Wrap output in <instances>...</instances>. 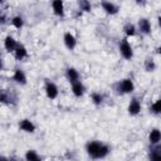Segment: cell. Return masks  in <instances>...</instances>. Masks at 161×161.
Returning <instances> with one entry per match:
<instances>
[{
	"mask_svg": "<svg viewBox=\"0 0 161 161\" xmlns=\"http://www.w3.org/2000/svg\"><path fill=\"white\" fill-rule=\"evenodd\" d=\"M86 151L91 158L101 160V158H104L106 156H108L111 150L107 145H104L101 141H91L86 145Z\"/></svg>",
	"mask_w": 161,
	"mask_h": 161,
	"instance_id": "1",
	"label": "cell"
},
{
	"mask_svg": "<svg viewBox=\"0 0 161 161\" xmlns=\"http://www.w3.org/2000/svg\"><path fill=\"white\" fill-rule=\"evenodd\" d=\"M114 91L117 94H130L135 91V83L131 78H125L114 84Z\"/></svg>",
	"mask_w": 161,
	"mask_h": 161,
	"instance_id": "2",
	"label": "cell"
},
{
	"mask_svg": "<svg viewBox=\"0 0 161 161\" xmlns=\"http://www.w3.org/2000/svg\"><path fill=\"white\" fill-rule=\"evenodd\" d=\"M118 50L121 53V55L126 59V60H131L133 58V49L131 47V44L128 43L127 38L121 39V42L118 43Z\"/></svg>",
	"mask_w": 161,
	"mask_h": 161,
	"instance_id": "3",
	"label": "cell"
},
{
	"mask_svg": "<svg viewBox=\"0 0 161 161\" xmlns=\"http://www.w3.org/2000/svg\"><path fill=\"white\" fill-rule=\"evenodd\" d=\"M44 91H45V96L49 99H55L58 97V94H59V89H58L57 84L54 82H50V80H47L45 82Z\"/></svg>",
	"mask_w": 161,
	"mask_h": 161,
	"instance_id": "4",
	"label": "cell"
},
{
	"mask_svg": "<svg viewBox=\"0 0 161 161\" xmlns=\"http://www.w3.org/2000/svg\"><path fill=\"white\" fill-rule=\"evenodd\" d=\"M63 42H64V45L68 50H74L75 47H77V38L74 36L73 33L70 31H65L64 35H63Z\"/></svg>",
	"mask_w": 161,
	"mask_h": 161,
	"instance_id": "5",
	"label": "cell"
},
{
	"mask_svg": "<svg viewBox=\"0 0 161 161\" xmlns=\"http://www.w3.org/2000/svg\"><path fill=\"white\" fill-rule=\"evenodd\" d=\"M127 111H128V114L130 116H137L141 112V102H140V99L136 98V97H133L130 101V103H128Z\"/></svg>",
	"mask_w": 161,
	"mask_h": 161,
	"instance_id": "6",
	"label": "cell"
},
{
	"mask_svg": "<svg viewBox=\"0 0 161 161\" xmlns=\"http://www.w3.org/2000/svg\"><path fill=\"white\" fill-rule=\"evenodd\" d=\"M137 26H138V30L141 34H143V35L151 34V23L147 18H141L137 23Z\"/></svg>",
	"mask_w": 161,
	"mask_h": 161,
	"instance_id": "7",
	"label": "cell"
},
{
	"mask_svg": "<svg viewBox=\"0 0 161 161\" xmlns=\"http://www.w3.org/2000/svg\"><path fill=\"white\" fill-rule=\"evenodd\" d=\"M101 6L104 10V13L108 14V15H116L119 11L118 5L114 4V3H111V1H102L101 3Z\"/></svg>",
	"mask_w": 161,
	"mask_h": 161,
	"instance_id": "8",
	"label": "cell"
},
{
	"mask_svg": "<svg viewBox=\"0 0 161 161\" xmlns=\"http://www.w3.org/2000/svg\"><path fill=\"white\" fill-rule=\"evenodd\" d=\"M52 9H53V14L58 18H63L65 11H64V3L62 0H54L52 1Z\"/></svg>",
	"mask_w": 161,
	"mask_h": 161,
	"instance_id": "9",
	"label": "cell"
},
{
	"mask_svg": "<svg viewBox=\"0 0 161 161\" xmlns=\"http://www.w3.org/2000/svg\"><path fill=\"white\" fill-rule=\"evenodd\" d=\"M19 128H20L21 131L26 132V133H34L35 130H36L35 125H34L30 119H28V118H23V119L19 122Z\"/></svg>",
	"mask_w": 161,
	"mask_h": 161,
	"instance_id": "10",
	"label": "cell"
},
{
	"mask_svg": "<svg viewBox=\"0 0 161 161\" xmlns=\"http://www.w3.org/2000/svg\"><path fill=\"white\" fill-rule=\"evenodd\" d=\"M148 161H161V143L152 145L148 152Z\"/></svg>",
	"mask_w": 161,
	"mask_h": 161,
	"instance_id": "11",
	"label": "cell"
},
{
	"mask_svg": "<svg viewBox=\"0 0 161 161\" xmlns=\"http://www.w3.org/2000/svg\"><path fill=\"white\" fill-rule=\"evenodd\" d=\"M18 45H19V43L15 40L14 36H11V35L5 36V39H4V48H5L6 52H9V53H14Z\"/></svg>",
	"mask_w": 161,
	"mask_h": 161,
	"instance_id": "12",
	"label": "cell"
},
{
	"mask_svg": "<svg viewBox=\"0 0 161 161\" xmlns=\"http://www.w3.org/2000/svg\"><path fill=\"white\" fill-rule=\"evenodd\" d=\"M65 78H67V80H68L70 84H74V83L79 82V73H78V70H77L75 68L69 67V68H67V70H65Z\"/></svg>",
	"mask_w": 161,
	"mask_h": 161,
	"instance_id": "13",
	"label": "cell"
},
{
	"mask_svg": "<svg viewBox=\"0 0 161 161\" xmlns=\"http://www.w3.org/2000/svg\"><path fill=\"white\" fill-rule=\"evenodd\" d=\"M11 78H13V80H14L15 83H18V84H20V86H25V84H26V75H25L24 70H21L20 68H16V69L14 70Z\"/></svg>",
	"mask_w": 161,
	"mask_h": 161,
	"instance_id": "14",
	"label": "cell"
},
{
	"mask_svg": "<svg viewBox=\"0 0 161 161\" xmlns=\"http://www.w3.org/2000/svg\"><path fill=\"white\" fill-rule=\"evenodd\" d=\"M148 142L151 145L161 143V131L158 128H152L148 133Z\"/></svg>",
	"mask_w": 161,
	"mask_h": 161,
	"instance_id": "15",
	"label": "cell"
},
{
	"mask_svg": "<svg viewBox=\"0 0 161 161\" xmlns=\"http://www.w3.org/2000/svg\"><path fill=\"white\" fill-rule=\"evenodd\" d=\"M72 93H73L74 97L80 98V97L86 93V87H84V84H83L80 80L77 82V83H74V84H72Z\"/></svg>",
	"mask_w": 161,
	"mask_h": 161,
	"instance_id": "16",
	"label": "cell"
},
{
	"mask_svg": "<svg viewBox=\"0 0 161 161\" xmlns=\"http://www.w3.org/2000/svg\"><path fill=\"white\" fill-rule=\"evenodd\" d=\"M14 57H15L16 60H23V59H25L28 57V50H26L24 44H19L16 47V49L14 52Z\"/></svg>",
	"mask_w": 161,
	"mask_h": 161,
	"instance_id": "17",
	"label": "cell"
},
{
	"mask_svg": "<svg viewBox=\"0 0 161 161\" xmlns=\"http://www.w3.org/2000/svg\"><path fill=\"white\" fill-rule=\"evenodd\" d=\"M14 101H15V97L11 94V92H8L5 89L1 91V93H0V102L3 104H11Z\"/></svg>",
	"mask_w": 161,
	"mask_h": 161,
	"instance_id": "18",
	"label": "cell"
},
{
	"mask_svg": "<svg viewBox=\"0 0 161 161\" xmlns=\"http://www.w3.org/2000/svg\"><path fill=\"white\" fill-rule=\"evenodd\" d=\"M123 33L126 34L127 38H131V36H135V35H136L137 29H136L135 24H132V23H127V24H125V26H123Z\"/></svg>",
	"mask_w": 161,
	"mask_h": 161,
	"instance_id": "19",
	"label": "cell"
},
{
	"mask_svg": "<svg viewBox=\"0 0 161 161\" xmlns=\"http://www.w3.org/2000/svg\"><path fill=\"white\" fill-rule=\"evenodd\" d=\"M143 68H145V70H146L147 73L155 72V69H156V63H155V60H153L151 57H147V58L145 59V62H143Z\"/></svg>",
	"mask_w": 161,
	"mask_h": 161,
	"instance_id": "20",
	"label": "cell"
},
{
	"mask_svg": "<svg viewBox=\"0 0 161 161\" xmlns=\"http://www.w3.org/2000/svg\"><path fill=\"white\" fill-rule=\"evenodd\" d=\"M91 101H92V103L94 106H101L103 103V101H104V97L99 92H92L91 93Z\"/></svg>",
	"mask_w": 161,
	"mask_h": 161,
	"instance_id": "21",
	"label": "cell"
},
{
	"mask_svg": "<svg viewBox=\"0 0 161 161\" xmlns=\"http://www.w3.org/2000/svg\"><path fill=\"white\" fill-rule=\"evenodd\" d=\"M11 25L15 28V29H21L23 26H24V19H23V16H20V15H15V16H13L11 18Z\"/></svg>",
	"mask_w": 161,
	"mask_h": 161,
	"instance_id": "22",
	"label": "cell"
},
{
	"mask_svg": "<svg viewBox=\"0 0 161 161\" xmlns=\"http://www.w3.org/2000/svg\"><path fill=\"white\" fill-rule=\"evenodd\" d=\"M150 112H151L152 114H156V116L161 114V98H158L157 101H155V102L150 106Z\"/></svg>",
	"mask_w": 161,
	"mask_h": 161,
	"instance_id": "23",
	"label": "cell"
},
{
	"mask_svg": "<svg viewBox=\"0 0 161 161\" xmlns=\"http://www.w3.org/2000/svg\"><path fill=\"white\" fill-rule=\"evenodd\" d=\"M78 6H79V11H84V13H89L92 10V4L87 0H80L78 1Z\"/></svg>",
	"mask_w": 161,
	"mask_h": 161,
	"instance_id": "24",
	"label": "cell"
},
{
	"mask_svg": "<svg viewBox=\"0 0 161 161\" xmlns=\"http://www.w3.org/2000/svg\"><path fill=\"white\" fill-rule=\"evenodd\" d=\"M25 160H26V161H38V160H40V158H39V155L36 153V151H34V150H28V151L25 152Z\"/></svg>",
	"mask_w": 161,
	"mask_h": 161,
	"instance_id": "25",
	"label": "cell"
},
{
	"mask_svg": "<svg viewBox=\"0 0 161 161\" xmlns=\"http://www.w3.org/2000/svg\"><path fill=\"white\" fill-rule=\"evenodd\" d=\"M0 24L1 25L6 24V14L4 11H1V14H0Z\"/></svg>",
	"mask_w": 161,
	"mask_h": 161,
	"instance_id": "26",
	"label": "cell"
},
{
	"mask_svg": "<svg viewBox=\"0 0 161 161\" xmlns=\"http://www.w3.org/2000/svg\"><path fill=\"white\" fill-rule=\"evenodd\" d=\"M0 161H10V160H9V157H5V156H1V157H0Z\"/></svg>",
	"mask_w": 161,
	"mask_h": 161,
	"instance_id": "27",
	"label": "cell"
},
{
	"mask_svg": "<svg viewBox=\"0 0 161 161\" xmlns=\"http://www.w3.org/2000/svg\"><path fill=\"white\" fill-rule=\"evenodd\" d=\"M156 52H157V54H160V55H161V45L156 48Z\"/></svg>",
	"mask_w": 161,
	"mask_h": 161,
	"instance_id": "28",
	"label": "cell"
},
{
	"mask_svg": "<svg viewBox=\"0 0 161 161\" xmlns=\"http://www.w3.org/2000/svg\"><path fill=\"white\" fill-rule=\"evenodd\" d=\"M157 23H158V26L161 28V15H160V16L157 18Z\"/></svg>",
	"mask_w": 161,
	"mask_h": 161,
	"instance_id": "29",
	"label": "cell"
},
{
	"mask_svg": "<svg viewBox=\"0 0 161 161\" xmlns=\"http://www.w3.org/2000/svg\"><path fill=\"white\" fill-rule=\"evenodd\" d=\"M9 160H10V161H19L16 157H9Z\"/></svg>",
	"mask_w": 161,
	"mask_h": 161,
	"instance_id": "30",
	"label": "cell"
},
{
	"mask_svg": "<svg viewBox=\"0 0 161 161\" xmlns=\"http://www.w3.org/2000/svg\"><path fill=\"white\" fill-rule=\"evenodd\" d=\"M38 161H40V160H38Z\"/></svg>",
	"mask_w": 161,
	"mask_h": 161,
	"instance_id": "31",
	"label": "cell"
}]
</instances>
